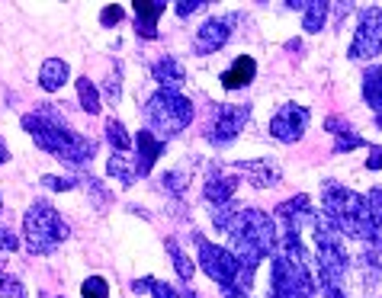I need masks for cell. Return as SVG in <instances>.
Returning a JSON list of instances; mask_svg holds the SVG:
<instances>
[{"label":"cell","mask_w":382,"mask_h":298,"mask_svg":"<svg viewBox=\"0 0 382 298\" xmlns=\"http://www.w3.org/2000/svg\"><path fill=\"white\" fill-rule=\"evenodd\" d=\"M7 157H10V154H7V145H4V138H0V164L7 161Z\"/></svg>","instance_id":"38"},{"label":"cell","mask_w":382,"mask_h":298,"mask_svg":"<svg viewBox=\"0 0 382 298\" xmlns=\"http://www.w3.org/2000/svg\"><path fill=\"white\" fill-rule=\"evenodd\" d=\"M151 71H154V80L161 84V90H177L180 93V87H184V80H186V71L177 58H161Z\"/></svg>","instance_id":"16"},{"label":"cell","mask_w":382,"mask_h":298,"mask_svg":"<svg viewBox=\"0 0 382 298\" xmlns=\"http://www.w3.org/2000/svg\"><path fill=\"white\" fill-rule=\"evenodd\" d=\"M174 7H177V16H190V13H196V10L209 7V3H203V0H180Z\"/></svg>","instance_id":"34"},{"label":"cell","mask_w":382,"mask_h":298,"mask_svg":"<svg viewBox=\"0 0 382 298\" xmlns=\"http://www.w3.org/2000/svg\"><path fill=\"white\" fill-rule=\"evenodd\" d=\"M238 190V173H212L206 180V199L212 202V206H222V202H231V196H235Z\"/></svg>","instance_id":"17"},{"label":"cell","mask_w":382,"mask_h":298,"mask_svg":"<svg viewBox=\"0 0 382 298\" xmlns=\"http://www.w3.org/2000/svg\"><path fill=\"white\" fill-rule=\"evenodd\" d=\"M367 199V212H369V231L373 228H379L382 225V190H373L369 196H363ZM369 231H367V237H369ZM363 237V241H367Z\"/></svg>","instance_id":"26"},{"label":"cell","mask_w":382,"mask_h":298,"mask_svg":"<svg viewBox=\"0 0 382 298\" xmlns=\"http://www.w3.org/2000/svg\"><path fill=\"white\" fill-rule=\"evenodd\" d=\"M16 247H20V237L10 228H0V253H13Z\"/></svg>","instance_id":"32"},{"label":"cell","mask_w":382,"mask_h":298,"mask_svg":"<svg viewBox=\"0 0 382 298\" xmlns=\"http://www.w3.org/2000/svg\"><path fill=\"white\" fill-rule=\"evenodd\" d=\"M367 167H369V170H382V145H373V148H369Z\"/></svg>","instance_id":"36"},{"label":"cell","mask_w":382,"mask_h":298,"mask_svg":"<svg viewBox=\"0 0 382 298\" xmlns=\"http://www.w3.org/2000/svg\"><path fill=\"white\" fill-rule=\"evenodd\" d=\"M42 186H48L55 192H68L74 186V180H68V176H42Z\"/></svg>","instance_id":"31"},{"label":"cell","mask_w":382,"mask_h":298,"mask_svg":"<svg viewBox=\"0 0 382 298\" xmlns=\"http://www.w3.org/2000/svg\"><path fill=\"white\" fill-rule=\"evenodd\" d=\"M363 97H367V103L373 106L376 122H379V129H382V68H376V64L363 71Z\"/></svg>","instance_id":"18"},{"label":"cell","mask_w":382,"mask_h":298,"mask_svg":"<svg viewBox=\"0 0 382 298\" xmlns=\"http://www.w3.org/2000/svg\"><path fill=\"white\" fill-rule=\"evenodd\" d=\"M151 295H154V298H180V289H174L170 283H158V279H154Z\"/></svg>","instance_id":"33"},{"label":"cell","mask_w":382,"mask_h":298,"mask_svg":"<svg viewBox=\"0 0 382 298\" xmlns=\"http://www.w3.org/2000/svg\"><path fill=\"white\" fill-rule=\"evenodd\" d=\"M151 285H154V279L148 276V279H135V283H132V289H135L138 295H148V292H151Z\"/></svg>","instance_id":"37"},{"label":"cell","mask_w":382,"mask_h":298,"mask_svg":"<svg viewBox=\"0 0 382 298\" xmlns=\"http://www.w3.org/2000/svg\"><path fill=\"white\" fill-rule=\"evenodd\" d=\"M238 212H241V208H238L235 199H231V202H222V206H212V225L219 231H228L231 225H235Z\"/></svg>","instance_id":"23"},{"label":"cell","mask_w":382,"mask_h":298,"mask_svg":"<svg viewBox=\"0 0 382 298\" xmlns=\"http://www.w3.org/2000/svg\"><path fill=\"white\" fill-rule=\"evenodd\" d=\"M135 29L138 36L154 38L158 36V16L168 10V3H154V0H135Z\"/></svg>","instance_id":"12"},{"label":"cell","mask_w":382,"mask_h":298,"mask_svg":"<svg viewBox=\"0 0 382 298\" xmlns=\"http://www.w3.org/2000/svg\"><path fill=\"white\" fill-rule=\"evenodd\" d=\"M0 295L4 298H26V289L20 279H13V276L4 269V263H0Z\"/></svg>","instance_id":"25"},{"label":"cell","mask_w":382,"mask_h":298,"mask_svg":"<svg viewBox=\"0 0 382 298\" xmlns=\"http://www.w3.org/2000/svg\"><path fill=\"white\" fill-rule=\"evenodd\" d=\"M251 119V109L247 106H219L212 119V129H209V141L212 145H231L238 138V132L247 125Z\"/></svg>","instance_id":"8"},{"label":"cell","mask_w":382,"mask_h":298,"mask_svg":"<svg viewBox=\"0 0 382 298\" xmlns=\"http://www.w3.org/2000/svg\"><path fill=\"white\" fill-rule=\"evenodd\" d=\"M254 74H257V62H254L251 55H241V58H235V64L222 74V87L225 90H241V87H247L254 80Z\"/></svg>","instance_id":"14"},{"label":"cell","mask_w":382,"mask_h":298,"mask_svg":"<svg viewBox=\"0 0 382 298\" xmlns=\"http://www.w3.org/2000/svg\"><path fill=\"white\" fill-rule=\"evenodd\" d=\"M135 145H138V157H135L138 176H148V173H151V167H154V161H158L161 151H164V141H158L154 132H138Z\"/></svg>","instance_id":"13"},{"label":"cell","mask_w":382,"mask_h":298,"mask_svg":"<svg viewBox=\"0 0 382 298\" xmlns=\"http://www.w3.org/2000/svg\"><path fill=\"white\" fill-rule=\"evenodd\" d=\"M328 10L331 3H325V0H312L306 10V20H302V29L306 32H321L325 29V23H328Z\"/></svg>","instance_id":"20"},{"label":"cell","mask_w":382,"mask_h":298,"mask_svg":"<svg viewBox=\"0 0 382 298\" xmlns=\"http://www.w3.org/2000/svg\"><path fill=\"white\" fill-rule=\"evenodd\" d=\"M199 263H203V269H206L209 279H215L219 285H235L238 260H235V253L231 250L215 247V244H209V241L199 237Z\"/></svg>","instance_id":"5"},{"label":"cell","mask_w":382,"mask_h":298,"mask_svg":"<svg viewBox=\"0 0 382 298\" xmlns=\"http://www.w3.org/2000/svg\"><path fill=\"white\" fill-rule=\"evenodd\" d=\"M168 253L174 257V269H177V276H180L184 283H190V279H193V269H196V263H193L190 257H186V253L180 250V244H177V241H168Z\"/></svg>","instance_id":"22"},{"label":"cell","mask_w":382,"mask_h":298,"mask_svg":"<svg viewBox=\"0 0 382 298\" xmlns=\"http://www.w3.org/2000/svg\"><path fill=\"white\" fill-rule=\"evenodd\" d=\"M68 77H71L68 62H62V58H46L42 68H39V87L48 90V93H55L58 87L68 84Z\"/></svg>","instance_id":"15"},{"label":"cell","mask_w":382,"mask_h":298,"mask_svg":"<svg viewBox=\"0 0 382 298\" xmlns=\"http://www.w3.org/2000/svg\"><path fill=\"white\" fill-rule=\"evenodd\" d=\"M68 237V225L62 222L58 208L48 202H32L23 218V244L29 253H52Z\"/></svg>","instance_id":"2"},{"label":"cell","mask_w":382,"mask_h":298,"mask_svg":"<svg viewBox=\"0 0 382 298\" xmlns=\"http://www.w3.org/2000/svg\"><path fill=\"white\" fill-rule=\"evenodd\" d=\"M125 20V10L119 7V3H109V7H103V13H100V23L103 26H119Z\"/></svg>","instance_id":"29"},{"label":"cell","mask_w":382,"mask_h":298,"mask_svg":"<svg viewBox=\"0 0 382 298\" xmlns=\"http://www.w3.org/2000/svg\"><path fill=\"white\" fill-rule=\"evenodd\" d=\"M238 173H245L257 190H267V186H276L283 180V170L276 167V161H241Z\"/></svg>","instance_id":"10"},{"label":"cell","mask_w":382,"mask_h":298,"mask_svg":"<svg viewBox=\"0 0 382 298\" xmlns=\"http://www.w3.org/2000/svg\"><path fill=\"white\" fill-rule=\"evenodd\" d=\"M161 186H164V190H170L174 196H184V190H186V173H184V170H170V173H164Z\"/></svg>","instance_id":"27"},{"label":"cell","mask_w":382,"mask_h":298,"mask_svg":"<svg viewBox=\"0 0 382 298\" xmlns=\"http://www.w3.org/2000/svg\"><path fill=\"white\" fill-rule=\"evenodd\" d=\"M23 129L36 138V145L42 148V151L55 154L58 161H68V164H74V167L87 164L93 154H97V141L71 132L68 125H64L58 106H39V113L23 115Z\"/></svg>","instance_id":"1"},{"label":"cell","mask_w":382,"mask_h":298,"mask_svg":"<svg viewBox=\"0 0 382 298\" xmlns=\"http://www.w3.org/2000/svg\"><path fill=\"white\" fill-rule=\"evenodd\" d=\"M107 138H109V145H113L119 154H125V151H129V145H132L129 132H125V125L119 122V119H109V122H107Z\"/></svg>","instance_id":"24"},{"label":"cell","mask_w":382,"mask_h":298,"mask_svg":"<svg viewBox=\"0 0 382 298\" xmlns=\"http://www.w3.org/2000/svg\"><path fill=\"white\" fill-rule=\"evenodd\" d=\"M107 170H109V176H116L123 186H132L138 180V164L132 161L129 154H119V151H113V157H109V164H107Z\"/></svg>","instance_id":"19"},{"label":"cell","mask_w":382,"mask_h":298,"mask_svg":"<svg viewBox=\"0 0 382 298\" xmlns=\"http://www.w3.org/2000/svg\"><path fill=\"white\" fill-rule=\"evenodd\" d=\"M235 23H238V16H215V20H209V23L196 32V38H193V52L215 55L231 38V26Z\"/></svg>","instance_id":"9"},{"label":"cell","mask_w":382,"mask_h":298,"mask_svg":"<svg viewBox=\"0 0 382 298\" xmlns=\"http://www.w3.org/2000/svg\"><path fill=\"white\" fill-rule=\"evenodd\" d=\"M145 119L161 135H177L193 122V103L177 90H158L145 103Z\"/></svg>","instance_id":"3"},{"label":"cell","mask_w":382,"mask_h":298,"mask_svg":"<svg viewBox=\"0 0 382 298\" xmlns=\"http://www.w3.org/2000/svg\"><path fill=\"white\" fill-rule=\"evenodd\" d=\"M382 52V10H363L350 45V58H376Z\"/></svg>","instance_id":"6"},{"label":"cell","mask_w":382,"mask_h":298,"mask_svg":"<svg viewBox=\"0 0 382 298\" xmlns=\"http://www.w3.org/2000/svg\"><path fill=\"white\" fill-rule=\"evenodd\" d=\"M276 212H280V218H283V225H286V231H289V234H299L302 222H315V215H318V212H312V202H308V196L289 199V202H283Z\"/></svg>","instance_id":"11"},{"label":"cell","mask_w":382,"mask_h":298,"mask_svg":"<svg viewBox=\"0 0 382 298\" xmlns=\"http://www.w3.org/2000/svg\"><path fill=\"white\" fill-rule=\"evenodd\" d=\"M77 99H81V109H84L87 115L100 113V90H97V84H90V77H81V80H77Z\"/></svg>","instance_id":"21"},{"label":"cell","mask_w":382,"mask_h":298,"mask_svg":"<svg viewBox=\"0 0 382 298\" xmlns=\"http://www.w3.org/2000/svg\"><path fill=\"white\" fill-rule=\"evenodd\" d=\"M103 90H107V103H119V99H123V87H119V77H109Z\"/></svg>","instance_id":"35"},{"label":"cell","mask_w":382,"mask_h":298,"mask_svg":"<svg viewBox=\"0 0 382 298\" xmlns=\"http://www.w3.org/2000/svg\"><path fill=\"white\" fill-rule=\"evenodd\" d=\"M231 237H241L247 244H254L264 257L276 250V225L267 212H260V208H241L235 218V225L228 228Z\"/></svg>","instance_id":"4"},{"label":"cell","mask_w":382,"mask_h":298,"mask_svg":"<svg viewBox=\"0 0 382 298\" xmlns=\"http://www.w3.org/2000/svg\"><path fill=\"white\" fill-rule=\"evenodd\" d=\"M353 148H363V138L353 135V132H341L334 141V151H353Z\"/></svg>","instance_id":"30"},{"label":"cell","mask_w":382,"mask_h":298,"mask_svg":"<svg viewBox=\"0 0 382 298\" xmlns=\"http://www.w3.org/2000/svg\"><path fill=\"white\" fill-rule=\"evenodd\" d=\"M84 298H109V285L103 276H90L84 283Z\"/></svg>","instance_id":"28"},{"label":"cell","mask_w":382,"mask_h":298,"mask_svg":"<svg viewBox=\"0 0 382 298\" xmlns=\"http://www.w3.org/2000/svg\"><path fill=\"white\" fill-rule=\"evenodd\" d=\"M308 119H312L308 109L289 103V106H283L273 119H270V135H273L276 141H283V145H292V141H299V138L306 135Z\"/></svg>","instance_id":"7"},{"label":"cell","mask_w":382,"mask_h":298,"mask_svg":"<svg viewBox=\"0 0 382 298\" xmlns=\"http://www.w3.org/2000/svg\"><path fill=\"white\" fill-rule=\"evenodd\" d=\"M0 208H4V199H0Z\"/></svg>","instance_id":"39"}]
</instances>
